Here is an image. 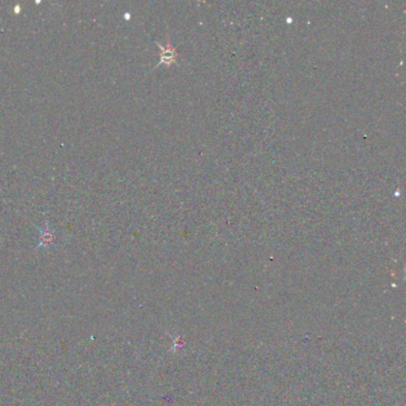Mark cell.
<instances>
[{
	"label": "cell",
	"mask_w": 406,
	"mask_h": 406,
	"mask_svg": "<svg viewBox=\"0 0 406 406\" xmlns=\"http://www.w3.org/2000/svg\"><path fill=\"white\" fill-rule=\"evenodd\" d=\"M55 242V231L50 228L49 223L46 222L40 228V237H38L37 249H44L50 247Z\"/></svg>",
	"instance_id": "1"
},
{
	"label": "cell",
	"mask_w": 406,
	"mask_h": 406,
	"mask_svg": "<svg viewBox=\"0 0 406 406\" xmlns=\"http://www.w3.org/2000/svg\"><path fill=\"white\" fill-rule=\"evenodd\" d=\"M159 47L161 48L162 53H161V61H160V63L158 66L162 65V63H166V65L169 66L175 60V50L171 47V44L169 43L167 44V47H162V46H160V44H159Z\"/></svg>",
	"instance_id": "2"
}]
</instances>
